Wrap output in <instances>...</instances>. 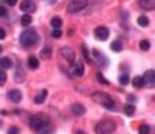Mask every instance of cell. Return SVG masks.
Segmentation results:
<instances>
[{
  "instance_id": "12",
  "label": "cell",
  "mask_w": 155,
  "mask_h": 134,
  "mask_svg": "<svg viewBox=\"0 0 155 134\" xmlns=\"http://www.w3.org/2000/svg\"><path fill=\"white\" fill-rule=\"evenodd\" d=\"M143 79H144L145 83L150 85V88H154L155 82H154V71H152V69H150V71L145 72V76H143Z\"/></svg>"
},
{
  "instance_id": "36",
  "label": "cell",
  "mask_w": 155,
  "mask_h": 134,
  "mask_svg": "<svg viewBox=\"0 0 155 134\" xmlns=\"http://www.w3.org/2000/svg\"><path fill=\"white\" fill-rule=\"evenodd\" d=\"M7 3L10 4V6H14V4H16V0H8Z\"/></svg>"
},
{
  "instance_id": "31",
  "label": "cell",
  "mask_w": 155,
  "mask_h": 134,
  "mask_svg": "<svg viewBox=\"0 0 155 134\" xmlns=\"http://www.w3.org/2000/svg\"><path fill=\"white\" fill-rule=\"evenodd\" d=\"M51 35H52L54 38H59V37L62 35V31L61 30H52V31H51Z\"/></svg>"
},
{
  "instance_id": "38",
  "label": "cell",
  "mask_w": 155,
  "mask_h": 134,
  "mask_svg": "<svg viewBox=\"0 0 155 134\" xmlns=\"http://www.w3.org/2000/svg\"><path fill=\"white\" fill-rule=\"evenodd\" d=\"M2 51H3V48H2V45H0V54H2Z\"/></svg>"
},
{
  "instance_id": "22",
  "label": "cell",
  "mask_w": 155,
  "mask_h": 134,
  "mask_svg": "<svg viewBox=\"0 0 155 134\" xmlns=\"http://www.w3.org/2000/svg\"><path fill=\"white\" fill-rule=\"evenodd\" d=\"M16 82H21V81H24V71L21 68H17V71H16Z\"/></svg>"
},
{
  "instance_id": "20",
  "label": "cell",
  "mask_w": 155,
  "mask_h": 134,
  "mask_svg": "<svg viewBox=\"0 0 155 134\" xmlns=\"http://www.w3.org/2000/svg\"><path fill=\"white\" fill-rule=\"evenodd\" d=\"M110 48L113 49V51H116V52H120V51L123 49V44L118 40L117 41H113V42H111V45H110Z\"/></svg>"
},
{
  "instance_id": "34",
  "label": "cell",
  "mask_w": 155,
  "mask_h": 134,
  "mask_svg": "<svg viewBox=\"0 0 155 134\" xmlns=\"http://www.w3.org/2000/svg\"><path fill=\"white\" fill-rule=\"evenodd\" d=\"M6 38V31L3 28H0V40H4Z\"/></svg>"
},
{
  "instance_id": "5",
  "label": "cell",
  "mask_w": 155,
  "mask_h": 134,
  "mask_svg": "<svg viewBox=\"0 0 155 134\" xmlns=\"http://www.w3.org/2000/svg\"><path fill=\"white\" fill-rule=\"evenodd\" d=\"M109 30H107V27H104V25H100V27H96V30H94V37L97 38V40L100 41H106L107 38H109Z\"/></svg>"
},
{
  "instance_id": "6",
  "label": "cell",
  "mask_w": 155,
  "mask_h": 134,
  "mask_svg": "<svg viewBox=\"0 0 155 134\" xmlns=\"http://www.w3.org/2000/svg\"><path fill=\"white\" fill-rule=\"evenodd\" d=\"M87 6V3L86 2H82V0H79V2H71L69 4H68V13H76V12H81L83 7H86Z\"/></svg>"
},
{
  "instance_id": "2",
  "label": "cell",
  "mask_w": 155,
  "mask_h": 134,
  "mask_svg": "<svg viewBox=\"0 0 155 134\" xmlns=\"http://www.w3.org/2000/svg\"><path fill=\"white\" fill-rule=\"evenodd\" d=\"M92 99H93V102L99 103V105L104 106L107 110H114V107H116L114 100H113L110 95L106 93V92H94V93L92 95Z\"/></svg>"
},
{
  "instance_id": "18",
  "label": "cell",
  "mask_w": 155,
  "mask_h": 134,
  "mask_svg": "<svg viewBox=\"0 0 155 134\" xmlns=\"http://www.w3.org/2000/svg\"><path fill=\"white\" fill-rule=\"evenodd\" d=\"M133 85H134L135 88H143V86L145 85V82H144L143 76H135L134 79H133Z\"/></svg>"
},
{
  "instance_id": "30",
  "label": "cell",
  "mask_w": 155,
  "mask_h": 134,
  "mask_svg": "<svg viewBox=\"0 0 155 134\" xmlns=\"http://www.w3.org/2000/svg\"><path fill=\"white\" fill-rule=\"evenodd\" d=\"M6 79H7V75H6V72H4V71H0V86L4 85Z\"/></svg>"
},
{
  "instance_id": "8",
  "label": "cell",
  "mask_w": 155,
  "mask_h": 134,
  "mask_svg": "<svg viewBox=\"0 0 155 134\" xmlns=\"http://www.w3.org/2000/svg\"><path fill=\"white\" fill-rule=\"evenodd\" d=\"M20 10L28 14V13L35 10V3H34V2H30V0H24V2L20 3Z\"/></svg>"
},
{
  "instance_id": "35",
  "label": "cell",
  "mask_w": 155,
  "mask_h": 134,
  "mask_svg": "<svg viewBox=\"0 0 155 134\" xmlns=\"http://www.w3.org/2000/svg\"><path fill=\"white\" fill-rule=\"evenodd\" d=\"M128 100H130V102H135V100H137V99H135V96H133V95H130V96H128Z\"/></svg>"
},
{
  "instance_id": "37",
  "label": "cell",
  "mask_w": 155,
  "mask_h": 134,
  "mask_svg": "<svg viewBox=\"0 0 155 134\" xmlns=\"http://www.w3.org/2000/svg\"><path fill=\"white\" fill-rule=\"evenodd\" d=\"M75 134H86L85 131H82V130H76L75 131Z\"/></svg>"
},
{
  "instance_id": "24",
  "label": "cell",
  "mask_w": 155,
  "mask_h": 134,
  "mask_svg": "<svg viewBox=\"0 0 155 134\" xmlns=\"http://www.w3.org/2000/svg\"><path fill=\"white\" fill-rule=\"evenodd\" d=\"M137 23H138V24L141 25V27H147L150 21H148V18H147L145 16H140V17H138V20H137Z\"/></svg>"
},
{
  "instance_id": "14",
  "label": "cell",
  "mask_w": 155,
  "mask_h": 134,
  "mask_svg": "<svg viewBox=\"0 0 155 134\" xmlns=\"http://www.w3.org/2000/svg\"><path fill=\"white\" fill-rule=\"evenodd\" d=\"M47 95H48V92H47L45 89H44V90H41L40 93H38L37 96L34 98V102H35L37 105H41V103H44L45 99H47Z\"/></svg>"
},
{
  "instance_id": "33",
  "label": "cell",
  "mask_w": 155,
  "mask_h": 134,
  "mask_svg": "<svg viewBox=\"0 0 155 134\" xmlns=\"http://www.w3.org/2000/svg\"><path fill=\"white\" fill-rule=\"evenodd\" d=\"M8 134H18V127L16 126H13L8 129Z\"/></svg>"
},
{
  "instance_id": "13",
  "label": "cell",
  "mask_w": 155,
  "mask_h": 134,
  "mask_svg": "<svg viewBox=\"0 0 155 134\" xmlns=\"http://www.w3.org/2000/svg\"><path fill=\"white\" fill-rule=\"evenodd\" d=\"M12 66H13V62L8 57L0 58V68L2 69H8V68H12Z\"/></svg>"
},
{
  "instance_id": "27",
  "label": "cell",
  "mask_w": 155,
  "mask_h": 134,
  "mask_svg": "<svg viewBox=\"0 0 155 134\" xmlns=\"http://www.w3.org/2000/svg\"><path fill=\"white\" fill-rule=\"evenodd\" d=\"M128 75H126V73H123V75H120V78H118V82L121 83V85H127L128 83Z\"/></svg>"
},
{
  "instance_id": "3",
  "label": "cell",
  "mask_w": 155,
  "mask_h": 134,
  "mask_svg": "<svg viewBox=\"0 0 155 134\" xmlns=\"http://www.w3.org/2000/svg\"><path fill=\"white\" fill-rule=\"evenodd\" d=\"M30 126H31V129H34V130L40 131L41 129H44V127L49 126V119H48V116H45V114H35V116L31 119Z\"/></svg>"
},
{
  "instance_id": "23",
  "label": "cell",
  "mask_w": 155,
  "mask_h": 134,
  "mask_svg": "<svg viewBox=\"0 0 155 134\" xmlns=\"http://www.w3.org/2000/svg\"><path fill=\"white\" fill-rule=\"evenodd\" d=\"M134 112H135V109H134V106L133 105H126L124 106V113H126L127 116H133Z\"/></svg>"
},
{
  "instance_id": "7",
  "label": "cell",
  "mask_w": 155,
  "mask_h": 134,
  "mask_svg": "<svg viewBox=\"0 0 155 134\" xmlns=\"http://www.w3.org/2000/svg\"><path fill=\"white\" fill-rule=\"evenodd\" d=\"M61 54H62V57L66 58V61L71 62V64H74L75 61V52H74V49L69 48V47H62L61 48Z\"/></svg>"
},
{
  "instance_id": "21",
  "label": "cell",
  "mask_w": 155,
  "mask_h": 134,
  "mask_svg": "<svg viewBox=\"0 0 155 134\" xmlns=\"http://www.w3.org/2000/svg\"><path fill=\"white\" fill-rule=\"evenodd\" d=\"M82 51H83V57H85V61L89 62V64H92V58H90V54H89V51H87V47H86L85 44H82Z\"/></svg>"
},
{
  "instance_id": "19",
  "label": "cell",
  "mask_w": 155,
  "mask_h": 134,
  "mask_svg": "<svg viewBox=\"0 0 155 134\" xmlns=\"http://www.w3.org/2000/svg\"><path fill=\"white\" fill-rule=\"evenodd\" d=\"M51 51L52 49L49 48V47H44V48L41 49V57L44 58V59H49L51 58Z\"/></svg>"
},
{
  "instance_id": "9",
  "label": "cell",
  "mask_w": 155,
  "mask_h": 134,
  "mask_svg": "<svg viewBox=\"0 0 155 134\" xmlns=\"http://www.w3.org/2000/svg\"><path fill=\"white\" fill-rule=\"evenodd\" d=\"M8 99L13 102V103H18V102H21V99H23V93H21L18 89H13L10 90L7 93Z\"/></svg>"
},
{
  "instance_id": "28",
  "label": "cell",
  "mask_w": 155,
  "mask_h": 134,
  "mask_svg": "<svg viewBox=\"0 0 155 134\" xmlns=\"http://www.w3.org/2000/svg\"><path fill=\"white\" fill-rule=\"evenodd\" d=\"M140 4H141V6H147V7L145 8H148V10H152V8H154V6H155V3L154 2H140Z\"/></svg>"
},
{
  "instance_id": "25",
  "label": "cell",
  "mask_w": 155,
  "mask_h": 134,
  "mask_svg": "<svg viewBox=\"0 0 155 134\" xmlns=\"http://www.w3.org/2000/svg\"><path fill=\"white\" fill-rule=\"evenodd\" d=\"M150 131H151V127L147 126V124H143V126L138 129V133L140 134H148Z\"/></svg>"
},
{
  "instance_id": "32",
  "label": "cell",
  "mask_w": 155,
  "mask_h": 134,
  "mask_svg": "<svg viewBox=\"0 0 155 134\" xmlns=\"http://www.w3.org/2000/svg\"><path fill=\"white\" fill-rule=\"evenodd\" d=\"M7 16V8L4 6H0V17H6Z\"/></svg>"
},
{
  "instance_id": "26",
  "label": "cell",
  "mask_w": 155,
  "mask_h": 134,
  "mask_svg": "<svg viewBox=\"0 0 155 134\" xmlns=\"http://www.w3.org/2000/svg\"><path fill=\"white\" fill-rule=\"evenodd\" d=\"M140 48L143 49V51L150 49V41H148V40H143L141 42H140Z\"/></svg>"
},
{
  "instance_id": "15",
  "label": "cell",
  "mask_w": 155,
  "mask_h": 134,
  "mask_svg": "<svg viewBox=\"0 0 155 134\" xmlns=\"http://www.w3.org/2000/svg\"><path fill=\"white\" fill-rule=\"evenodd\" d=\"M28 66L31 69H37L40 66V62H38V59L34 55H30L28 57Z\"/></svg>"
},
{
  "instance_id": "16",
  "label": "cell",
  "mask_w": 155,
  "mask_h": 134,
  "mask_svg": "<svg viewBox=\"0 0 155 134\" xmlns=\"http://www.w3.org/2000/svg\"><path fill=\"white\" fill-rule=\"evenodd\" d=\"M21 25H24V27H28L31 24V21H33V17L30 16V14H24V16H21Z\"/></svg>"
},
{
  "instance_id": "29",
  "label": "cell",
  "mask_w": 155,
  "mask_h": 134,
  "mask_svg": "<svg viewBox=\"0 0 155 134\" xmlns=\"http://www.w3.org/2000/svg\"><path fill=\"white\" fill-rule=\"evenodd\" d=\"M96 76H97V81L99 82H102V83H104V85H109V81H107V79H104V76H103L100 72L96 73Z\"/></svg>"
},
{
  "instance_id": "10",
  "label": "cell",
  "mask_w": 155,
  "mask_h": 134,
  "mask_svg": "<svg viewBox=\"0 0 155 134\" xmlns=\"http://www.w3.org/2000/svg\"><path fill=\"white\" fill-rule=\"evenodd\" d=\"M85 73V66H83V62L78 61L74 62V75L75 76H83Z\"/></svg>"
},
{
  "instance_id": "4",
  "label": "cell",
  "mask_w": 155,
  "mask_h": 134,
  "mask_svg": "<svg viewBox=\"0 0 155 134\" xmlns=\"http://www.w3.org/2000/svg\"><path fill=\"white\" fill-rule=\"evenodd\" d=\"M116 130V123L111 120H103V122L96 124L94 131L97 134H111Z\"/></svg>"
},
{
  "instance_id": "17",
  "label": "cell",
  "mask_w": 155,
  "mask_h": 134,
  "mask_svg": "<svg viewBox=\"0 0 155 134\" xmlns=\"http://www.w3.org/2000/svg\"><path fill=\"white\" fill-rule=\"evenodd\" d=\"M51 25L54 27V30H59V27L62 25L61 17H54V18H51Z\"/></svg>"
},
{
  "instance_id": "1",
  "label": "cell",
  "mask_w": 155,
  "mask_h": 134,
  "mask_svg": "<svg viewBox=\"0 0 155 134\" xmlns=\"http://www.w3.org/2000/svg\"><path fill=\"white\" fill-rule=\"evenodd\" d=\"M38 41H40V35H38L35 30H24L20 35V42L21 45H24L25 48L37 45Z\"/></svg>"
},
{
  "instance_id": "11",
  "label": "cell",
  "mask_w": 155,
  "mask_h": 134,
  "mask_svg": "<svg viewBox=\"0 0 155 134\" xmlns=\"http://www.w3.org/2000/svg\"><path fill=\"white\" fill-rule=\"evenodd\" d=\"M71 109H72V113L76 114V116H82V114L86 113L85 106L81 105V103H74V105L71 106Z\"/></svg>"
}]
</instances>
